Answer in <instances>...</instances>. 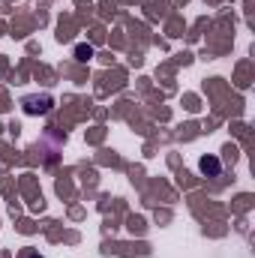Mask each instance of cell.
<instances>
[{
  "label": "cell",
  "instance_id": "6da1fadb",
  "mask_svg": "<svg viewBox=\"0 0 255 258\" xmlns=\"http://www.w3.org/2000/svg\"><path fill=\"white\" fill-rule=\"evenodd\" d=\"M24 114H45L48 108H51V96H24Z\"/></svg>",
  "mask_w": 255,
  "mask_h": 258
},
{
  "label": "cell",
  "instance_id": "7a4b0ae2",
  "mask_svg": "<svg viewBox=\"0 0 255 258\" xmlns=\"http://www.w3.org/2000/svg\"><path fill=\"white\" fill-rule=\"evenodd\" d=\"M198 165H201V171H204V174H210V177H216V174L222 171V162H219L216 156H204Z\"/></svg>",
  "mask_w": 255,
  "mask_h": 258
},
{
  "label": "cell",
  "instance_id": "3957f363",
  "mask_svg": "<svg viewBox=\"0 0 255 258\" xmlns=\"http://www.w3.org/2000/svg\"><path fill=\"white\" fill-rule=\"evenodd\" d=\"M75 57H78V60H87V57H93V48H90V45H78V48H75Z\"/></svg>",
  "mask_w": 255,
  "mask_h": 258
},
{
  "label": "cell",
  "instance_id": "277c9868",
  "mask_svg": "<svg viewBox=\"0 0 255 258\" xmlns=\"http://www.w3.org/2000/svg\"><path fill=\"white\" fill-rule=\"evenodd\" d=\"M18 258H42V255H39V252H33V249H24Z\"/></svg>",
  "mask_w": 255,
  "mask_h": 258
}]
</instances>
